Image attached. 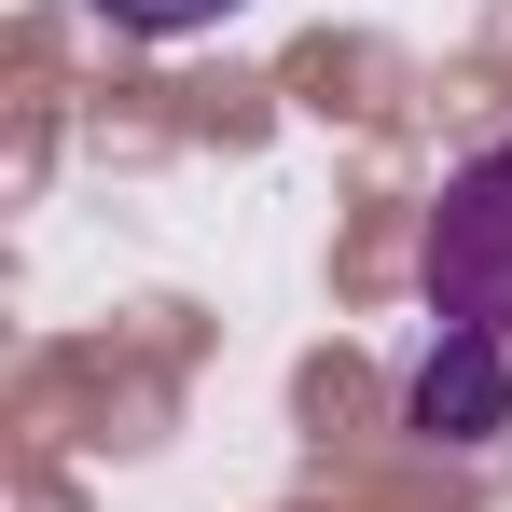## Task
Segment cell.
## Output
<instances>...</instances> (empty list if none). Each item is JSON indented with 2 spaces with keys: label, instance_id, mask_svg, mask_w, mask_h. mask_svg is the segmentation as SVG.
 Returning a JSON list of instances; mask_svg holds the SVG:
<instances>
[{
  "label": "cell",
  "instance_id": "cell-2",
  "mask_svg": "<svg viewBox=\"0 0 512 512\" xmlns=\"http://www.w3.org/2000/svg\"><path fill=\"white\" fill-rule=\"evenodd\" d=\"M402 429L485 457V443L512 429V346H499V333H429V360L402 374Z\"/></svg>",
  "mask_w": 512,
  "mask_h": 512
},
{
  "label": "cell",
  "instance_id": "cell-3",
  "mask_svg": "<svg viewBox=\"0 0 512 512\" xmlns=\"http://www.w3.org/2000/svg\"><path fill=\"white\" fill-rule=\"evenodd\" d=\"M250 0H97V28H125V42H208V28H236Z\"/></svg>",
  "mask_w": 512,
  "mask_h": 512
},
{
  "label": "cell",
  "instance_id": "cell-1",
  "mask_svg": "<svg viewBox=\"0 0 512 512\" xmlns=\"http://www.w3.org/2000/svg\"><path fill=\"white\" fill-rule=\"evenodd\" d=\"M416 277H429V319L443 333H499L512 346V139L471 153V167H443Z\"/></svg>",
  "mask_w": 512,
  "mask_h": 512
}]
</instances>
